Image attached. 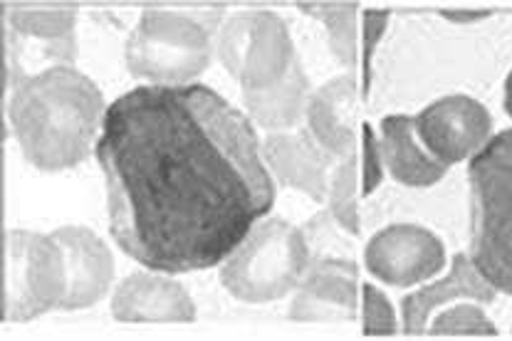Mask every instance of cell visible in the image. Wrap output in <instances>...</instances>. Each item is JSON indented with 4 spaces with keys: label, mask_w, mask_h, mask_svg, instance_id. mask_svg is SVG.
I'll list each match as a JSON object with an SVG mask.
<instances>
[{
    "label": "cell",
    "mask_w": 512,
    "mask_h": 341,
    "mask_svg": "<svg viewBox=\"0 0 512 341\" xmlns=\"http://www.w3.org/2000/svg\"><path fill=\"white\" fill-rule=\"evenodd\" d=\"M263 159L282 186L295 188L312 201H327L332 166H337L339 159L315 139L310 129L270 134L263 141Z\"/></svg>",
    "instance_id": "obj_11"
},
{
    "label": "cell",
    "mask_w": 512,
    "mask_h": 341,
    "mask_svg": "<svg viewBox=\"0 0 512 341\" xmlns=\"http://www.w3.org/2000/svg\"><path fill=\"white\" fill-rule=\"evenodd\" d=\"M65 257L55 238L33 230L3 233V322L23 324L62 309Z\"/></svg>",
    "instance_id": "obj_6"
},
{
    "label": "cell",
    "mask_w": 512,
    "mask_h": 341,
    "mask_svg": "<svg viewBox=\"0 0 512 341\" xmlns=\"http://www.w3.org/2000/svg\"><path fill=\"white\" fill-rule=\"evenodd\" d=\"M391 15L386 10H367L362 18V50H359V60H362V102H369V94H372V80H374V55L376 47H379L381 38L386 33V25H389Z\"/></svg>",
    "instance_id": "obj_21"
},
{
    "label": "cell",
    "mask_w": 512,
    "mask_h": 341,
    "mask_svg": "<svg viewBox=\"0 0 512 341\" xmlns=\"http://www.w3.org/2000/svg\"><path fill=\"white\" fill-rule=\"evenodd\" d=\"M495 295L498 290L480 275L475 262L466 253H458L453 257V265L446 277L431 282V285H423L421 290L401 299V327L409 337H419L428 332L431 314H436V309L446 307L453 299L490 304L495 302Z\"/></svg>",
    "instance_id": "obj_14"
},
{
    "label": "cell",
    "mask_w": 512,
    "mask_h": 341,
    "mask_svg": "<svg viewBox=\"0 0 512 341\" xmlns=\"http://www.w3.org/2000/svg\"><path fill=\"white\" fill-rule=\"evenodd\" d=\"M470 260L498 292L512 295V129L470 159Z\"/></svg>",
    "instance_id": "obj_3"
},
{
    "label": "cell",
    "mask_w": 512,
    "mask_h": 341,
    "mask_svg": "<svg viewBox=\"0 0 512 341\" xmlns=\"http://www.w3.org/2000/svg\"><path fill=\"white\" fill-rule=\"evenodd\" d=\"M216 13L144 10L127 40V67L151 87L196 85L213 55Z\"/></svg>",
    "instance_id": "obj_4"
},
{
    "label": "cell",
    "mask_w": 512,
    "mask_h": 341,
    "mask_svg": "<svg viewBox=\"0 0 512 341\" xmlns=\"http://www.w3.org/2000/svg\"><path fill=\"white\" fill-rule=\"evenodd\" d=\"M369 272L391 287H414L446 267V248L421 225H389L364 250Z\"/></svg>",
    "instance_id": "obj_9"
},
{
    "label": "cell",
    "mask_w": 512,
    "mask_h": 341,
    "mask_svg": "<svg viewBox=\"0 0 512 341\" xmlns=\"http://www.w3.org/2000/svg\"><path fill=\"white\" fill-rule=\"evenodd\" d=\"M109 233L156 272L223 265L275 203L263 144L211 87H137L104 112Z\"/></svg>",
    "instance_id": "obj_1"
},
{
    "label": "cell",
    "mask_w": 512,
    "mask_h": 341,
    "mask_svg": "<svg viewBox=\"0 0 512 341\" xmlns=\"http://www.w3.org/2000/svg\"><path fill=\"white\" fill-rule=\"evenodd\" d=\"M310 267L305 233L287 220L265 218L221 265V282L240 302H275L297 290Z\"/></svg>",
    "instance_id": "obj_5"
},
{
    "label": "cell",
    "mask_w": 512,
    "mask_h": 341,
    "mask_svg": "<svg viewBox=\"0 0 512 341\" xmlns=\"http://www.w3.org/2000/svg\"><path fill=\"white\" fill-rule=\"evenodd\" d=\"M216 55L243 92L278 85L297 62L285 20L268 10H245L228 18L218 28Z\"/></svg>",
    "instance_id": "obj_7"
},
{
    "label": "cell",
    "mask_w": 512,
    "mask_h": 341,
    "mask_svg": "<svg viewBox=\"0 0 512 341\" xmlns=\"http://www.w3.org/2000/svg\"><path fill=\"white\" fill-rule=\"evenodd\" d=\"M112 317L127 324H188L196 304L169 272H134L114 290Z\"/></svg>",
    "instance_id": "obj_12"
},
{
    "label": "cell",
    "mask_w": 512,
    "mask_h": 341,
    "mask_svg": "<svg viewBox=\"0 0 512 341\" xmlns=\"http://www.w3.org/2000/svg\"><path fill=\"white\" fill-rule=\"evenodd\" d=\"M310 82H307L305 70H302L300 60L290 70V75L278 85L268 89H258V92H243L245 109H248L250 119L258 127L268 131L290 129L300 122L307 114V104H310Z\"/></svg>",
    "instance_id": "obj_17"
},
{
    "label": "cell",
    "mask_w": 512,
    "mask_h": 341,
    "mask_svg": "<svg viewBox=\"0 0 512 341\" xmlns=\"http://www.w3.org/2000/svg\"><path fill=\"white\" fill-rule=\"evenodd\" d=\"M362 139H359V169H362V198L372 196L384 178V156H381L379 136L374 134L372 124L362 122Z\"/></svg>",
    "instance_id": "obj_23"
},
{
    "label": "cell",
    "mask_w": 512,
    "mask_h": 341,
    "mask_svg": "<svg viewBox=\"0 0 512 341\" xmlns=\"http://www.w3.org/2000/svg\"><path fill=\"white\" fill-rule=\"evenodd\" d=\"M65 257L67 292L62 299L65 312L87 309L107 295L114 277V260L109 248L90 228L67 225L52 233Z\"/></svg>",
    "instance_id": "obj_13"
},
{
    "label": "cell",
    "mask_w": 512,
    "mask_h": 341,
    "mask_svg": "<svg viewBox=\"0 0 512 341\" xmlns=\"http://www.w3.org/2000/svg\"><path fill=\"white\" fill-rule=\"evenodd\" d=\"M414 119L423 146L446 166L473 159L493 139V117L468 94L436 99Z\"/></svg>",
    "instance_id": "obj_8"
},
{
    "label": "cell",
    "mask_w": 512,
    "mask_h": 341,
    "mask_svg": "<svg viewBox=\"0 0 512 341\" xmlns=\"http://www.w3.org/2000/svg\"><path fill=\"white\" fill-rule=\"evenodd\" d=\"M379 144L386 171L404 186L428 188L446 176L448 166L423 146L414 117L391 114L381 119Z\"/></svg>",
    "instance_id": "obj_16"
},
{
    "label": "cell",
    "mask_w": 512,
    "mask_h": 341,
    "mask_svg": "<svg viewBox=\"0 0 512 341\" xmlns=\"http://www.w3.org/2000/svg\"><path fill=\"white\" fill-rule=\"evenodd\" d=\"M359 102H362V89L357 87L354 72H347L315 89L307 104V129L337 159H344L357 149L354 129H357Z\"/></svg>",
    "instance_id": "obj_15"
},
{
    "label": "cell",
    "mask_w": 512,
    "mask_h": 341,
    "mask_svg": "<svg viewBox=\"0 0 512 341\" xmlns=\"http://www.w3.org/2000/svg\"><path fill=\"white\" fill-rule=\"evenodd\" d=\"M362 309L357 265L342 257L310 262L287 317L292 322H349Z\"/></svg>",
    "instance_id": "obj_10"
},
{
    "label": "cell",
    "mask_w": 512,
    "mask_h": 341,
    "mask_svg": "<svg viewBox=\"0 0 512 341\" xmlns=\"http://www.w3.org/2000/svg\"><path fill=\"white\" fill-rule=\"evenodd\" d=\"M505 109H508V114L512 117V72L508 82H505Z\"/></svg>",
    "instance_id": "obj_25"
},
{
    "label": "cell",
    "mask_w": 512,
    "mask_h": 341,
    "mask_svg": "<svg viewBox=\"0 0 512 341\" xmlns=\"http://www.w3.org/2000/svg\"><path fill=\"white\" fill-rule=\"evenodd\" d=\"M300 10L320 20L327 30L329 50L339 65L354 70L359 62L357 50V5L354 3H300Z\"/></svg>",
    "instance_id": "obj_18"
},
{
    "label": "cell",
    "mask_w": 512,
    "mask_h": 341,
    "mask_svg": "<svg viewBox=\"0 0 512 341\" xmlns=\"http://www.w3.org/2000/svg\"><path fill=\"white\" fill-rule=\"evenodd\" d=\"M104 112L102 89L72 65L13 82L5 107L23 156L47 173L72 169L90 156Z\"/></svg>",
    "instance_id": "obj_2"
},
{
    "label": "cell",
    "mask_w": 512,
    "mask_h": 341,
    "mask_svg": "<svg viewBox=\"0 0 512 341\" xmlns=\"http://www.w3.org/2000/svg\"><path fill=\"white\" fill-rule=\"evenodd\" d=\"M362 327L364 337H391L396 334V314L384 292L374 285L362 287Z\"/></svg>",
    "instance_id": "obj_22"
},
{
    "label": "cell",
    "mask_w": 512,
    "mask_h": 341,
    "mask_svg": "<svg viewBox=\"0 0 512 341\" xmlns=\"http://www.w3.org/2000/svg\"><path fill=\"white\" fill-rule=\"evenodd\" d=\"M428 334L431 337H498V329L478 307V302L468 299L466 304H456L436 314L428 322Z\"/></svg>",
    "instance_id": "obj_20"
},
{
    "label": "cell",
    "mask_w": 512,
    "mask_h": 341,
    "mask_svg": "<svg viewBox=\"0 0 512 341\" xmlns=\"http://www.w3.org/2000/svg\"><path fill=\"white\" fill-rule=\"evenodd\" d=\"M438 15L453 25H473L490 18V10H438Z\"/></svg>",
    "instance_id": "obj_24"
},
{
    "label": "cell",
    "mask_w": 512,
    "mask_h": 341,
    "mask_svg": "<svg viewBox=\"0 0 512 341\" xmlns=\"http://www.w3.org/2000/svg\"><path fill=\"white\" fill-rule=\"evenodd\" d=\"M359 198H362V169H359V151L354 149L339 164L334 166L332 178H329V211L339 228L347 233H362L359 223Z\"/></svg>",
    "instance_id": "obj_19"
}]
</instances>
